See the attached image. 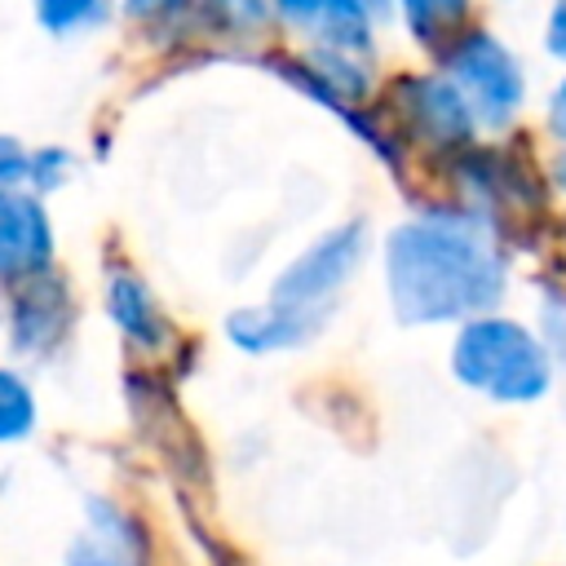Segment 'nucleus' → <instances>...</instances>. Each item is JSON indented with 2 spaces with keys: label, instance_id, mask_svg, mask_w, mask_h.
I'll list each match as a JSON object with an SVG mask.
<instances>
[{
  "label": "nucleus",
  "instance_id": "obj_1",
  "mask_svg": "<svg viewBox=\"0 0 566 566\" xmlns=\"http://www.w3.org/2000/svg\"><path fill=\"white\" fill-rule=\"evenodd\" d=\"M385 305L402 327H460L500 310L509 261L473 212H420L380 239Z\"/></svg>",
  "mask_w": 566,
  "mask_h": 566
},
{
  "label": "nucleus",
  "instance_id": "obj_2",
  "mask_svg": "<svg viewBox=\"0 0 566 566\" xmlns=\"http://www.w3.org/2000/svg\"><path fill=\"white\" fill-rule=\"evenodd\" d=\"M447 367L455 385L486 398L491 407H531L548 398L553 376H557V363L544 336L531 323L500 314V310L478 314L455 327Z\"/></svg>",
  "mask_w": 566,
  "mask_h": 566
},
{
  "label": "nucleus",
  "instance_id": "obj_3",
  "mask_svg": "<svg viewBox=\"0 0 566 566\" xmlns=\"http://www.w3.org/2000/svg\"><path fill=\"white\" fill-rule=\"evenodd\" d=\"M438 71L460 88V97L469 102L478 128H491V133L509 128L522 115L526 93H531L526 62L491 27H464L438 53Z\"/></svg>",
  "mask_w": 566,
  "mask_h": 566
},
{
  "label": "nucleus",
  "instance_id": "obj_4",
  "mask_svg": "<svg viewBox=\"0 0 566 566\" xmlns=\"http://www.w3.org/2000/svg\"><path fill=\"white\" fill-rule=\"evenodd\" d=\"M367 226L363 221H340L323 234H314L270 283V296L274 305L292 310V314H305L314 318L318 327L332 323L336 305H340V292L358 279L363 261H367Z\"/></svg>",
  "mask_w": 566,
  "mask_h": 566
},
{
  "label": "nucleus",
  "instance_id": "obj_5",
  "mask_svg": "<svg viewBox=\"0 0 566 566\" xmlns=\"http://www.w3.org/2000/svg\"><path fill=\"white\" fill-rule=\"evenodd\" d=\"M274 18L287 31H301L310 49H340L371 57L376 53V18L363 0H270Z\"/></svg>",
  "mask_w": 566,
  "mask_h": 566
},
{
  "label": "nucleus",
  "instance_id": "obj_6",
  "mask_svg": "<svg viewBox=\"0 0 566 566\" xmlns=\"http://www.w3.org/2000/svg\"><path fill=\"white\" fill-rule=\"evenodd\" d=\"M53 265V221L31 190H0V279L27 283Z\"/></svg>",
  "mask_w": 566,
  "mask_h": 566
},
{
  "label": "nucleus",
  "instance_id": "obj_7",
  "mask_svg": "<svg viewBox=\"0 0 566 566\" xmlns=\"http://www.w3.org/2000/svg\"><path fill=\"white\" fill-rule=\"evenodd\" d=\"M398 106H402V119L433 146H464L478 133V119H473L469 102L460 97V88L442 71L402 80L398 84Z\"/></svg>",
  "mask_w": 566,
  "mask_h": 566
},
{
  "label": "nucleus",
  "instance_id": "obj_8",
  "mask_svg": "<svg viewBox=\"0 0 566 566\" xmlns=\"http://www.w3.org/2000/svg\"><path fill=\"white\" fill-rule=\"evenodd\" d=\"M221 332L243 354H283V349L310 345L323 327L314 318H305V314H292V310L274 305V301H256V305L230 310L226 323H221Z\"/></svg>",
  "mask_w": 566,
  "mask_h": 566
},
{
  "label": "nucleus",
  "instance_id": "obj_9",
  "mask_svg": "<svg viewBox=\"0 0 566 566\" xmlns=\"http://www.w3.org/2000/svg\"><path fill=\"white\" fill-rule=\"evenodd\" d=\"M66 566H142V535L115 504L93 500L88 531L66 548Z\"/></svg>",
  "mask_w": 566,
  "mask_h": 566
},
{
  "label": "nucleus",
  "instance_id": "obj_10",
  "mask_svg": "<svg viewBox=\"0 0 566 566\" xmlns=\"http://www.w3.org/2000/svg\"><path fill=\"white\" fill-rule=\"evenodd\" d=\"M106 314H111V323H115L133 345H146V349L159 345L164 332H168L155 292H150L137 274H124V270L111 274V283H106Z\"/></svg>",
  "mask_w": 566,
  "mask_h": 566
},
{
  "label": "nucleus",
  "instance_id": "obj_11",
  "mask_svg": "<svg viewBox=\"0 0 566 566\" xmlns=\"http://www.w3.org/2000/svg\"><path fill=\"white\" fill-rule=\"evenodd\" d=\"M469 4L473 0H394V18L420 49L438 57L469 27Z\"/></svg>",
  "mask_w": 566,
  "mask_h": 566
},
{
  "label": "nucleus",
  "instance_id": "obj_12",
  "mask_svg": "<svg viewBox=\"0 0 566 566\" xmlns=\"http://www.w3.org/2000/svg\"><path fill=\"white\" fill-rule=\"evenodd\" d=\"M35 416H40V407H35L31 380L13 367H0V447H13L22 438H31Z\"/></svg>",
  "mask_w": 566,
  "mask_h": 566
},
{
  "label": "nucleus",
  "instance_id": "obj_13",
  "mask_svg": "<svg viewBox=\"0 0 566 566\" xmlns=\"http://www.w3.org/2000/svg\"><path fill=\"white\" fill-rule=\"evenodd\" d=\"M111 0H35V18L53 35H71L84 27H97L106 18Z\"/></svg>",
  "mask_w": 566,
  "mask_h": 566
},
{
  "label": "nucleus",
  "instance_id": "obj_14",
  "mask_svg": "<svg viewBox=\"0 0 566 566\" xmlns=\"http://www.w3.org/2000/svg\"><path fill=\"white\" fill-rule=\"evenodd\" d=\"M208 18H217V27L226 31H261L274 9L270 0H208Z\"/></svg>",
  "mask_w": 566,
  "mask_h": 566
},
{
  "label": "nucleus",
  "instance_id": "obj_15",
  "mask_svg": "<svg viewBox=\"0 0 566 566\" xmlns=\"http://www.w3.org/2000/svg\"><path fill=\"white\" fill-rule=\"evenodd\" d=\"M71 177V155L57 146H49V150H31V190H40V195H49V190H57L62 181Z\"/></svg>",
  "mask_w": 566,
  "mask_h": 566
},
{
  "label": "nucleus",
  "instance_id": "obj_16",
  "mask_svg": "<svg viewBox=\"0 0 566 566\" xmlns=\"http://www.w3.org/2000/svg\"><path fill=\"white\" fill-rule=\"evenodd\" d=\"M31 181V150L13 137H0V190H22Z\"/></svg>",
  "mask_w": 566,
  "mask_h": 566
},
{
  "label": "nucleus",
  "instance_id": "obj_17",
  "mask_svg": "<svg viewBox=\"0 0 566 566\" xmlns=\"http://www.w3.org/2000/svg\"><path fill=\"white\" fill-rule=\"evenodd\" d=\"M544 53L566 66V0H553L544 13Z\"/></svg>",
  "mask_w": 566,
  "mask_h": 566
},
{
  "label": "nucleus",
  "instance_id": "obj_18",
  "mask_svg": "<svg viewBox=\"0 0 566 566\" xmlns=\"http://www.w3.org/2000/svg\"><path fill=\"white\" fill-rule=\"evenodd\" d=\"M544 128L566 146V75L548 88V102H544Z\"/></svg>",
  "mask_w": 566,
  "mask_h": 566
},
{
  "label": "nucleus",
  "instance_id": "obj_19",
  "mask_svg": "<svg viewBox=\"0 0 566 566\" xmlns=\"http://www.w3.org/2000/svg\"><path fill=\"white\" fill-rule=\"evenodd\" d=\"M186 0H124V13L128 18H164L172 9H181Z\"/></svg>",
  "mask_w": 566,
  "mask_h": 566
},
{
  "label": "nucleus",
  "instance_id": "obj_20",
  "mask_svg": "<svg viewBox=\"0 0 566 566\" xmlns=\"http://www.w3.org/2000/svg\"><path fill=\"white\" fill-rule=\"evenodd\" d=\"M548 177H553V186L566 195V146L553 155V164H548Z\"/></svg>",
  "mask_w": 566,
  "mask_h": 566
},
{
  "label": "nucleus",
  "instance_id": "obj_21",
  "mask_svg": "<svg viewBox=\"0 0 566 566\" xmlns=\"http://www.w3.org/2000/svg\"><path fill=\"white\" fill-rule=\"evenodd\" d=\"M367 4V13L376 18V22H389L394 18V0H363Z\"/></svg>",
  "mask_w": 566,
  "mask_h": 566
}]
</instances>
